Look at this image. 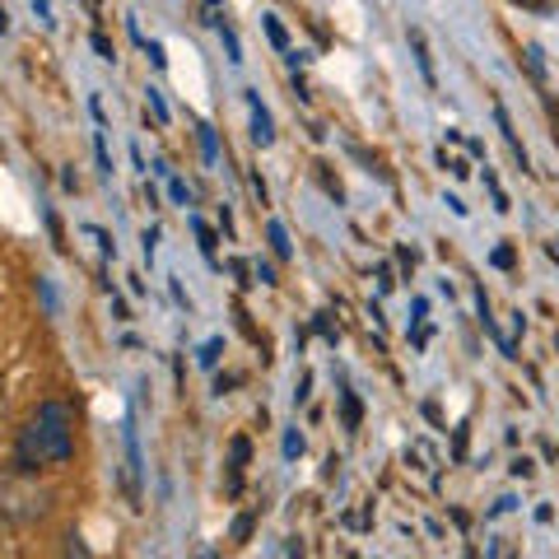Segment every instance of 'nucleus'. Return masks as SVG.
Returning a JSON list of instances; mask_svg holds the SVG:
<instances>
[{"label": "nucleus", "mask_w": 559, "mask_h": 559, "mask_svg": "<svg viewBox=\"0 0 559 559\" xmlns=\"http://www.w3.org/2000/svg\"><path fill=\"white\" fill-rule=\"evenodd\" d=\"M70 457H75V419H70L61 401H43L20 433V457H14V466L33 476L38 466H66Z\"/></svg>", "instance_id": "f257e3e1"}, {"label": "nucleus", "mask_w": 559, "mask_h": 559, "mask_svg": "<svg viewBox=\"0 0 559 559\" xmlns=\"http://www.w3.org/2000/svg\"><path fill=\"white\" fill-rule=\"evenodd\" d=\"M47 503L51 495L47 489H38V480H28V471H20V476L0 480V513L14 518V522H38L47 518Z\"/></svg>", "instance_id": "f03ea898"}, {"label": "nucleus", "mask_w": 559, "mask_h": 559, "mask_svg": "<svg viewBox=\"0 0 559 559\" xmlns=\"http://www.w3.org/2000/svg\"><path fill=\"white\" fill-rule=\"evenodd\" d=\"M252 140H257V145H271V140H275L271 117H266V108H261L257 98H252Z\"/></svg>", "instance_id": "7ed1b4c3"}, {"label": "nucleus", "mask_w": 559, "mask_h": 559, "mask_svg": "<svg viewBox=\"0 0 559 559\" xmlns=\"http://www.w3.org/2000/svg\"><path fill=\"white\" fill-rule=\"evenodd\" d=\"M411 47H415V61H419V70H425V80L439 84V75H433V57H429V47H425V33H411Z\"/></svg>", "instance_id": "20e7f679"}, {"label": "nucleus", "mask_w": 559, "mask_h": 559, "mask_svg": "<svg viewBox=\"0 0 559 559\" xmlns=\"http://www.w3.org/2000/svg\"><path fill=\"white\" fill-rule=\"evenodd\" d=\"M522 61H527V70H532L536 84H546V61H540V47H527V57H522Z\"/></svg>", "instance_id": "39448f33"}, {"label": "nucleus", "mask_w": 559, "mask_h": 559, "mask_svg": "<svg viewBox=\"0 0 559 559\" xmlns=\"http://www.w3.org/2000/svg\"><path fill=\"white\" fill-rule=\"evenodd\" d=\"M341 411H345V429H359V401L355 396H341Z\"/></svg>", "instance_id": "423d86ee"}, {"label": "nucleus", "mask_w": 559, "mask_h": 559, "mask_svg": "<svg viewBox=\"0 0 559 559\" xmlns=\"http://www.w3.org/2000/svg\"><path fill=\"white\" fill-rule=\"evenodd\" d=\"M271 248H275L280 261H289V238H285V229H280V224H271Z\"/></svg>", "instance_id": "0eeeda50"}, {"label": "nucleus", "mask_w": 559, "mask_h": 559, "mask_svg": "<svg viewBox=\"0 0 559 559\" xmlns=\"http://www.w3.org/2000/svg\"><path fill=\"white\" fill-rule=\"evenodd\" d=\"M197 238H201V252H205V257H215V234H210L201 219H197Z\"/></svg>", "instance_id": "6e6552de"}, {"label": "nucleus", "mask_w": 559, "mask_h": 559, "mask_svg": "<svg viewBox=\"0 0 559 559\" xmlns=\"http://www.w3.org/2000/svg\"><path fill=\"white\" fill-rule=\"evenodd\" d=\"M94 51H98V57H103V61H117V51H112V43H108V38H103V33H94Z\"/></svg>", "instance_id": "1a4fd4ad"}, {"label": "nucleus", "mask_w": 559, "mask_h": 559, "mask_svg": "<svg viewBox=\"0 0 559 559\" xmlns=\"http://www.w3.org/2000/svg\"><path fill=\"white\" fill-rule=\"evenodd\" d=\"M252 536V518H238L234 522V540H248Z\"/></svg>", "instance_id": "9d476101"}, {"label": "nucleus", "mask_w": 559, "mask_h": 559, "mask_svg": "<svg viewBox=\"0 0 559 559\" xmlns=\"http://www.w3.org/2000/svg\"><path fill=\"white\" fill-rule=\"evenodd\" d=\"M266 33H271V43H275V47H285V43H289V38H285V28H280L275 20H266Z\"/></svg>", "instance_id": "9b49d317"}, {"label": "nucleus", "mask_w": 559, "mask_h": 559, "mask_svg": "<svg viewBox=\"0 0 559 559\" xmlns=\"http://www.w3.org/2000/svg\"><path fill=\"white\" fill-rule=\"evenodd\" d=\"M299 452H304V439H299V433H289V439H285V457H299Z\"/></svg>", "instance_id": "f8f14e48"}, {"label": "nucleus", "mask_w": 559, "mask_h": 559, "mask_svg": "<svg viewBox=\"0 0 559 559\" xmlns=\"http://www.w3.org/2000/svg\"><path fill=\"white\" fill-rule=\"evenodd\" d=\"M10 550V527H5V513H0V555Z\"/></svg>", "instance_id": "ddd939ff"}, {"label": "nucleus", "mask_w": 559, "mask_h": 559, "mask_svg": "<svg viewBox=\"0 0 559 559\" xmlns=\"http://www.w3.org/2000/svg\"><path fill=\"white\" fill-rule=\"evenodd\" d=\"M532 471H536V466H532L527 457H518V462H513V476H532Z\"/></svg>", "instance_id": "4468645a"}, {"label": "nucleus", "mask_w": 559, "mask_h": 559, "mask_svg": "<svg viewBox=\"0 0 559 559\" xmlns=\"http://www.w3.org/2000/svg\"><path fill=\"white\" fill-rule=\"evenodd\" d=\"M5 28H10V14H5V10H0V33H5Z\"/></svg>", "instance_id": "2eb2a0df"}, {"label": "nucleus", "mask_w": 559, "mask_h": 559, "mask_svg": "<svg viewBox=\"0 0 559 559\" xmlns=\"http://www.w3.org/2000/svg\"><path fill=\"white\" fill-rule=\"evenodd\" d=\"M0 419H5V388H0Z\"/></svg>", "instance_id": "dca6fc26"}]
</instances>
